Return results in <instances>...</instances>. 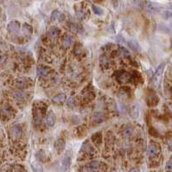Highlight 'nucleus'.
<instances>
[{"label":"nucleus","mask_w":172,"mask_h":172,"mask_svg":"<svg viewBox=\"0 0 172 172\" xmlns=\"http://www.w3.org/2000/svg\"><path fill=\"white\" fill-rule=\"evenodd\" d=\"M164 63H162L157 68H156V71L154 75V82L156 84H158L159 81H160V79H161V76H162V74H163V71H164Z\"/></svg>","instance_id":"1"},{"label":"nucleus","mask_w":172,"mask_h":172,"mask_svg":"<svg viewBox=\"0 0 172 172\" xmlns=\"http://www.w3.org/2000/svg\"><path fill=\"white\" fill-rule=\"evenodd\" d=\"M20 24L18 21H11L8 24V30L10 33H17L19 30Z\"/></svg>","instance_id":"2"},{"label":"nucleus","mask_w":172,"mask_h":172,"mask_svg":"<svg viewBox=\"0 0 172 172\" xmlns=\"http://www.w3.org/2000/svg\"><path fill=\"white\" fill-rule=\"evenodd\" d=\"M46 121H47V124H48L49 126H53V125H55L56 121V114L54 113L53 111L49 112V113L47 115V119H46Z\"/></svg>","instance_id":"3"},{"label":"nucleus","mask_w":172,"mask_h":172,"mask_svg":"<svg viewBox=\"0 0 172 172\" xmlns=\"http://www.w3.org/2000/svg\"><path fill=\"white\" fill-rule=\"evenodd\" d=\"M55 148L58 153L63 152V150L65 149V141L61 138H58L55 143Z\"/></svg>","instance_id":"4"},{"label":"nucleus","mask_w":172,"mask_h":172,"mask_svg":"<svg viewBox=\"0 0 172 172\" xmlns=\"http://www.w3.org/2000/svg\"><path fill=\"white\" fill-rule=\"evenodd\" d=\"M159 152V149L157 147V145H150L148 146V149H147V154L149 156L152 157V156H155L157 153Z\"/></svg>","instance_id":"5"},{"label":"nucleus","mask_w":172,"mask_h":172,"mask_svg":"<svg viewBox=\"0 0 172 172\" xmlns=\"http://www.w3.org/2000/svg\"><path fill=\"white\" fill-rule=\"evenodd\" d=\"M51 20L52 21H58V22H62L64 20V15L58 11H54L52 12V15H51Z\"/></svg>","instance_id":"6"},{"label":"nucleus","mask_w":172,"mask_h":172,"mask_svg":"<svg viewBox=\"0 0 172 172\" xmlns=\"http://www.w3.org/2000/svg\"><path fill=\"white\" fill-rule=\"evenodd\" d=\"M106 118V115L101 112H97L94 114V122L95 124H99L103 122Z\"/></svg>","instance_id":"7"},{"label":"nucleus","mask_w":172,"mask_h":172,"mask_svg":"<svg viewBox=\"0 0 172 172\" xmlns=\"http://www.w3.org/2000/svg\"><path fill=\"white\" fill-rule=\"evenodd\" d=\"M11 134L14 137H18L22 134V127L20 125H15L11 128Z\"/></svg>","instance_id":"8"},{"label":"nucleus","mask_w":172,"mask_h":172,"mask_svg":"<svg viewBox=\"0 0 172 172\" xmlns=\"http://www.w3.org/2000/svg\"><path fill=\"white\" fill-rule=\"evenodd\" d=\"M74 42V37L70 35H65L63 40H62V43L64 45V47H69L73 44Z\"/></svg>","instance_id":"9"},{"label":"nucleus","mask_w":172,"mask_h":172,"mask_svg":"<svg viewBox=\"0 0 172 172\" xmlns=\"http://www.w3.org/2000/svg\"><path fill=\"white\" fill-rule=\"evenodd\" d=\"M127 44L129 46V48L131 49H133V51H137L138 52L140 50V46L138 44V42L137 41H134V40H130L127 42Z\"/></svg>","instance_id":"10"},{"label":"nucleus","mask_w":172,"mask_h":172,"mask_svg":"<svg viewBox=\"0 0 172 172\" xmlns=\"http://www.w3.org/2000/svg\"><path fill=\"white\" fill-rule=\"evenodd\" d=\"M65 99H66V95L64 94H59L52 99V101L56 104H62L65 101Z\"/></svg>","instance_id":"11"},{"label":"nucleus","mask_w":172,"mask_h":172,"mask_svg":"<svg viewBox=\"0 0 172 172\" xmlns=\"http://www.w3.org/2000/svg\"><path fill=\"white\" fill-rule=\"evenodd\" d=\"M70 165H71V157L68 156H66L63 158V161H62V169H63V171L68 170Z\"/></svg>","instance_id":"12"},{"label":"nucleus","mask_w":172,"mask_h":172,"mask_svg":"<svg viewBox=\"0 0 172 172\" xmlns=\"http://www.w3.org/2000/svg\"><path fill=\"white\" fill-rule=\"evenodd\" d=\"M49 73V69L45 67H40L37 68V75L39 77H46Z\"/></svg>","instance_id":"13"},{"label":"nucleus","mask_w":172,"mask_h":172,"mask_svg":"<svg viewBox=\"0 0 172 172\" xmlns=\"http://www.w3.org/2000/svg\"><path fill=\"white\" fill-rule=\"evenodd\" d=\"M99 166H100V164H99V163L98 161H92V162H90V163L87 165V167L92 172L95 171L97 170H99Z\"/></svg>","instance_id":"14"},{"label":"nucleus","mask_w":172,"mask_h":172,"mask_svg":"<svg viewBox=\"0 0 172 172\" xmlns=\"http://www.w3.org/2000/svg\"><path fill=\"white\" fill-rule=\"evenodd\" d=\"M59 35H60V30H58L57 28L52 27V28L49 29V36L50 38H56Z\"/></svg>","instance_id":"15"},{"label":"nucleus","mask_w":172,"mask_h":172,"mask_svg":"<svg viewBox=\"0 0 172 172\" xmlns=\"http://www.w3.org/2000/svg\"><path fill=\"white\" fill-rule=\"evenodd\" d=\"M133 131L134 128L132 125H127L123 130V136L125 137H130L132 134L133 133Z\"/></svg>","instance_id":"16"},{"label":"nucleus","mask_w":172,"mask_h":172,"mask_svg":"<svg viewBox=\"0 0 172 172\" xmlns=\"http://www.w3.org/2000/svg\"><path fill=\"white\" fill-rule=\"evenodd\" d=\"M31 167L35 172H43V169H42V165L37 161H34L31 163Z\"/></svg>","instance_id":"17"},{"label":"nucleus","mask_w":172,"mask_h":172,"mask_svg":"<svg viewBox=\"0 0 172 172\" xmlns=\"http://www.w3.org/2000/svg\"><path fill=\"white\" fill-rule=\"evenodd\" d=\"M81 152H83L85 153H90L93 152V148H92V146H91V145H90L89 143L86 142V143H84V144L82 145Z\"/></svg>","instance_id":"18"},{"label":"nucleus","mask_w":172,"mask_h":172,"mask_svg":"<svg viewBox=\"0 0 172 172\" xmlns=\"http://www.w3.org/2000/svg\"><path fill=\"white\" fill-rule=\"evenodd\" d=\"M130 78V75L128 73H122L119 76H118V80L120 83H125L126 81H128Z\"/></svg>","instance_id":"19"},{"label":"nucleus","mask_w":172,"mask_h":172,"mask_svg":"<svg viewBox=\"0 0 172 172\" xmlns=\"http://www.w3.org/2000/svg\"><path fill=\"white\" fill-rule=\"evenodd\" d=\"M13 97L18 99V100H23L25 99V94L23 92L20 91H16L15 93H13Z\"/></svg>","instance_id":"20"},{"label":"nucleus","mask_w":172,"mask_h":172,"mask_svg":"<svg viewBox=\"0 0 172 172\" xmlns=\"http://www.w3.org/2000/svg\"><path fill=\"white\" fill-rule=\"evenodd\" d=\"M27 86V82L26 80L24 79H19L17 80V87H20V88H24Z\"/></svg>","instance_id":"21"},{"label":"nucleus","mask_w":172,"mask_h":172,"mask_svg":"<svg viewBox=\"0 0 172 172\" xmlns=\"http://www.w3.org/2000/svg\"><path fill=\"white\" fill-rule=\"evenodd\" d=\"M37 158L40 161H44L46 158V155L42 151H39L37 153Z\"/></svg>","instance_id":"22"},{"label":"nucleus","mask_w":172,"mask_h":172,"mask_svg":"<svg viewBox=\"0 0 172 172\" xmlns=\"http://www.w3.org/2000/svg\"><path fill=\"white\" fill-rule=\"evenodd\" d=\"M119 52H120V55L122 56H124V57H126V56H130V52L125 48H120Z\"/></svg>","instance_id":"23"},{"label":"nucleus","mask_w":172,"mask_h":172,"mask_svg":"<svg viewBox=\"0 0 172 172\" xmlns=\"http://www.w3.org/2000/svg\"><path fill=\"white\" fill-rule=\"evenodd\" d=\"M68 106H69V107H74L75 106V98L73 97V96H71V97H69L68 99Z\"/></svg>","instance_id":"24"},{"label":"nucleus","mask_w":172,"mask_h":172,"mask_svg":"<svg viewBox=\"0 0 172 172\" xmlns=\"http://www.w3.org/2000/svg\"><path fill=\"white\" fill-rule=\"evenodd\" d=\"M92 8H93V11H94V12L95 13L96 15H102L103 11H102L99 7H98V6H96V5H93Z\"/></svg>","instance_id":"25"},{"label":"nucleus","mask_w":172,"mask_h":172,"mask_svg":"<svg viewBox=\"0 0 172 172\" xmlns=\"http://www.w3.org/2000/svg\"><path fill=\"white\" fill-rule=\"evenodd\" d=\"M165 171H166V172H172V160H169L166 163Z\"/></svg>","instance_id":"26"},{"label":"nucleus","mask_w":172,"mask_h":172,"mask_svg":"<svg viewBox=\"0 0 172 172\" xmlns=\"http://www.w3.org/2000/svg\"><path fill=\"white\" fill-rule=\"evenodd\" d=\"M148 7H149V10H150V11H152V12H156V11H159V10H160L158 7H156V6H154V5H153V4H149V6H148Z\"/></svg>","instance_id":"27"},{"label":"nucleus","mask_w":172,"mask_h":172,"mask_svg":"<svg viewBox=\"0 0 172 172\" xmlns=\"http://www.w3.org/2000/svg\"><path fill=\"white\" fill-rule=\"evenodd\" d=\"M109 62V60L107 57H105V56H102L100 58V64L102 65H105V64H107Z\"/></svg>","instance_id":"28"},{"label":"nucleus","mask_w":172,"mask_h":172,"mask_svg":"<svg viewBox=\"0 0 172 172\" xmlns=\"http://www.w3.org/2000/svg\"><path fill=\"white\" fill-rule=\"evenodd\" d=\"M77 16L79 18V19H82L85 17V13L80 10V11H77Z\"/></svg>","instance_id":"29"},{"label":"nucleus","mask_w":172,"mask_h":172,"mask_svg":"<svg viewBox=\"0 0 172 172\" xmlns=\"http://www.w3.org/2000/svg\"><path fill=\"white\" fill-rule=\"evenodd\" d=\"M164 17L165 18H171L172 17V13L171 11H165V12L164 13Z\"/></svg>","instance_id":"30"},{"label":"nucleus","mask_w":172,"mask_h":172,"mask_svg":"<svg viewBox=\"0 0 172 172\" xmlns=\"http://www.w3.org/2000/svg\"><path fill=\"white\" fill-rule=\"evenodd\" d=\"M168 145H169V147L172 149V138H170L169 140H168Z\"/></svg>","instance_id":"31"},{"label":"nucleus","mask_w":172,"mask_h":172,"mask_svg":"<svg viewBox=\"0 0 172 172\" xmlns=\"http://www.w3.org/2000/svg\"><path fill=\"white\" fill-rule=\"evenodd\" d=\"M129 172H140V171H139L137 169H132V170H131Z\"/></svg>","instance_id":"32"},{"label":"nucleus","mask_w":172,"mask_h":172,"mask_svg":"<svg viewBox=\"0 0 172 172\" xmlns=\"http://www.w3.org/2000/svg\"><path fill=\"white\" fill-rule=\"evenodd\" d=\"M112 172H116V171H112Z\"/></svg>","instance_id":"33"}]
</instances>
